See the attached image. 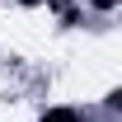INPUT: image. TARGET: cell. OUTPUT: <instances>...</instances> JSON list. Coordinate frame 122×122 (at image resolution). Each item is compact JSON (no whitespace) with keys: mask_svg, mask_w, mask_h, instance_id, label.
I'll return each mask as SVG.
<instances>
[{"mask_svg":"<svg viewBox=\"0 0 122 122\" xmlns=\"http://www.w3.org/2000/svg\"><path fill=\"white\" fill-rule=\"evenodd\" d=\"M42 122H80V113H75V108H47Z\"/></svg>","mask_w":122,"mask_h":122,"instance_id":"obj_1","label":"cell"},{"mask_svg":"<svg viewBox=\"0 0 122 122\" xmlns=\"http://www.w3.org/2000/svg\"><path fill=\"white\" fill-rule=\"evenodd\" d=\"M94 5H99V10H113V5H117V0H94Z\"/></svg>","mask_w":122,"mask_h":122,"instance_id":"obj_2","label":"cell"},{"mask_svg":"<svg viewBox=\"0 0 122 122\" xmlns=\"http://www.w3.org/2000/svg\"><path fill=\"white\" fill-rule=\"evenodd\" d=\"M24 5H42V0H24Z\"/></svg>","mask_w":122,"mask_h":122,"instance_id":"obj_3","label":"cell"}]
</instances>
